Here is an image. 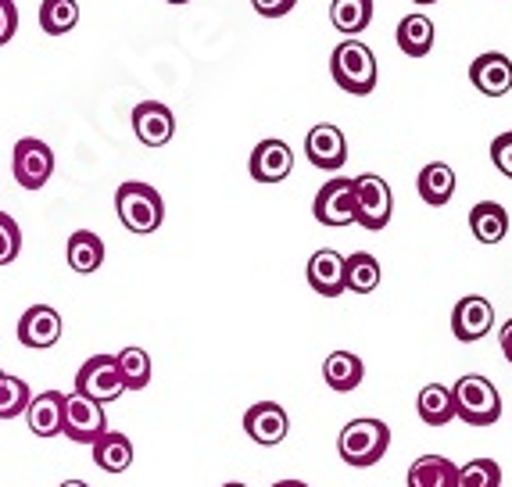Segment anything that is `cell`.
<instances>
[{"label":"cell","mask_w":512,"mask_h":487,"mask_svg":"<svg viewBox=\"0 0 512 487\" xmlns=\"http://www.w3.org/2000/svg\"><path fill=\"white\" fill-rule=\"evenodd\" d=\"M330 72H333V83L341 86L344 94H355V97L373 94L376 76H380V69H376V54L359 40H344L333 47Z\"/></svg>","instance_id":"cell-1"},{"label":"cell","mask_w":512,"mask_h":487,"mask_svg":"<svg viewBox=\"0 0 512 487\" xmlns=\"http://www.w3.org/2000/svg\"><path fill=\"white\" fill-rule=\"evenodd\" d=\"M115 212H119L122 226L129 233H140V237H147V233H154L165 223L162 194L151 183H140V180H129L115 190Z\"/></svg>","instance_id":"cell-2"},{"label":"cell","mask_w":512,"mask_h":487,"mask_svg":"<svg viewBox=\"0 0 512 487\" xmlns=\"http://www.w3.org/2000/svg\"><path fill=\"white\" fill-rule=\"evenodd\" d=\"M452 402H455V416L462 423H470V427H491L502 416V394H498V387L487 376L477 373H466L455 380Z\"/></svg>","instance_id":"cell-3"},{"label":"cell","mask_w":512,"mask_h":487,"mask_svg":"<svg viewBox=\"0 0 512 487\" xmlns=\"http://www.w3.org/2000/svg\"><path fill=\"white\" fill-rule=\"evenodd\" d=\"M387 448H391V427L373 416L351 419L337 437V452L348 466H373L384 459Z\"/></svg>","instance_id":"cell-4"},{"label":"cell","mask_w":512,"mask_h":487,"mask_svg":"<svg viewBox=\"0 0 512 487\" xmlns=\"http://www.w3.org/2000/svg\"><path fill=\"white\" fill-rule=\"evenodd\" d=\"M391 212H394V194L387 187V180H380L373 172L355 176V223L366 226L369 233H380L391 223Z\"/></svg>","instance_id":"cell-5"},{"label":"cell","mask_w":512,"mask_h":487,"mask_svg":"<svg viewBox=\"0 0 512 487\" xmlns=\"http://www.w3.org/2000/svg\"><path fill=\"white\" fill-rule=\"evenodd\" d=\"M76 394H83V398H90V402H97V405L119 402L122 394H126V387H122L115 355H94V359H86L76 373Z\"/></svg>","instance_id":"cell-6"},{"label":"cell","mask_w":512,"mask_h":487,"mask_svg":"<svg viewBox=\"0 0 512 487\" xmlns=\"http://www.w3.org/2000/svg\"><path fill=\"white\" fill-rule=\"evenodd\" d=\"M108 430V416L104 405L90 402L83 394H65V416H61V434L76 441V445H94L97 437Z\"/></svg>","instance_id":"cell-7"},{"label":"cell","mask_w":512,"mask_h":487,"mask_svg":"<svg viewBox=\"0 0 512 487\" xmlns=\"http://www.w3.org/2000/svg\"><path fill=\"white\" fill-rule=\"evenodd\" d=\"M11 172H15L18 187L26 190H40L47 187L54 172V151L43 140L36 137H22L15 144V154H11Z\"/></svg>","instance_id":"cell-8"},{"label":"cell","mask_w":512,"mask_h":487,"mask_svg":"<svg viewBox=\"0 0 512 487\" xmlns=\"http://www.w3.org/2000/svg\"><path fill=\"white\" fill-rule=\"evenodd\" d=\"M312 215H316L323 226H333V230L355 223V180H348V176L326 180L323 190L316 194Z\"/></svg>","instance_id":"cell-9"},{"label":"cell","mask_w":512,"mask_h":487,"mask_svg":"<svg viewBox=\"0 0 512 487\" xmlns=\"http://www.w3.org/2000/svg\"><path fill=\"white\" fill-rule=\"evenodd\" d=\"M491 326H495V305L480 294H466L459 305L452 308V334L455 341L462 344H473L480 337L491 334Z\"/></svg>","instance_id":"cell-10"},{"label":"cell","mask_w":512,"mask_h":487,"mask_svg":"<svg viewBox=\"0 0 512 487\" xmlns=\"http://www.w3.org/2000/svg\"><path fill=\"white\" fill-rule=\"evenodd\" d=\"M244 430H248V437L255 441V445L276 448L283 437L291 434V416H287V409L276 402H258L244 412Z\"/></svg>","instance_id":"cell-11"},{"label":"cell","mask_w":512,"mask_h":487,"mask_svg":"<svg viewBox=\"0 0 512 487\" xmlns=\"http://www.w3.org/2000/svg\"><path fill=\"white\" fill-rule=\"evenodd\" d=\"M305 154L308 162L323 172H337L344 162H348V140L333 122H319V126L308 129L305 137Z\"/></svg>","instance_id":"cell-12"},{"label":"cell","mask_w":512,"mask_h":487,"mask_svg":"<svg viewBox=\"0 0 512 487\" xmlns=\"http://www.w3.org/2000/svg\"><path fill=\"white\" fill-rule=\"evenodd\" d=\"M61 330H65V326H61L58 308H51V305H33L18 319V341L33 351L54 348V344L61 341Z\"/></svg>","instance_id":"cell-13"},{"label":"cell","mask_w":512,"mask_h":487,"mask_svg":"<svg viewBox=\"0 0 512 487\" xmlns=\"http://www.w3.org/2000/svg\"><path fill=\"white\" fill-rule=\"evenodd\" d=\"M133 133L144 147H165L176 133V115L162 101H140L133 108Z\"/></svg>","instance_id":"cell-14"},{"label":"cell","mask_w":512,"mask_h":487,"mask_svg":"<svg viewBox=\"0 0 512 487\" xmlns=\"http://www.w3.org/2000/svg\"><path fill=\"white\" fill-rule=\"evenodd\" d=\"M251 180L255 183H283L294 169V151L283 140L269 137L251 151Z\"/></svg>","instance_id":"cell-15"},{"label":"cell","mask_w":512,"mask_h":487,"mask_svg":"<svg viewBox=\"0 0 512 487\" xmlns=\"http://www.w3.org/2000/svg\"><path fill=\"white\" fill-rule=\"evenodd\" d=\"M470 83L477 86L484 97H505L512 90V61L498 51L480 54L470 65Z\"/></svg>","instance_id":"cell-16"},{"label":"cell","mask_w":512,"mask_h":487,"mask_svg":"<svg viewBox=\"0 0 512 487\" xmlns=\"http://www.w3.org/2000/svg\"><path fill=\"white\" fill-rule=\"evenodd\" d=\"M308 287L323 298L344 294V255L333 248H323L308 258Z\"/></svg>","instance_id":"cell-17"},{"label":"cell","mask_w":512,"mask_h":487,"mask_svg":"<svg viewBox=\"0 0 512 487\" xmlns=\"http://www.w3.org/2000/svg\"><path fill=\"white\" fill-rule=\"evenodd\" d=\"M61 416H65V394L61 391H43V394H33V398H29L26 423L36 437H58Z\"/></svg>","instance_id":"cell-18"},{"label":"cell","mask_w":512,"mask_h":487,"mask_svg":"<svg viewBox=\"0 0 512 487\" xmlns=\"http://www.w3.org/2000/svg\"><path fill=\"white\" fill-rule=\"evenodd\" d=\"M362 376H366V366H362V359L355 355V351H330L323 362V380L330 391L337 394H351L355 387L362 384Z\"/></svg>","instance_id":"cell-19"},{"label":"cell","mask_w":512,"mask_h":487,"mask_svg":"<svg viewBox=\"0 0 512 487\" xmlns=\"http://www.w3.org/2000/svg\"><path fill=\"white\" fill-rule=\"evenodd\" d=\"M65 258H69V269L79 276L97 273L104 265V240L94 230H76L65 244Z\"/></svg>","instance_id":"cell-20"},{"label":"cell","mask_w":512,"mask_h":487,"mask_svg":"<svg viewBox=\"0 0 512 487\" xmlns=\"http://www.w3.org/2000/svg\"><path fill=\"white\" fill-rule=\"evenodd\" d=\"M416 187H419V197H423L430 208H444L455 197V169L452 165H444V162L423 165Z\"/></svg>","instance_id":"cell-21"},{"label":"cell","mask_w":512,"mask_h":487,"mask_svg":"<svg viewBox=\"0 0 512 487\" xmlns=\"http://www.w3.org/2000/svg\"><path fill=\"white\" fill-rule=\"evenodd\" d=\"M90 448H94L97 470H104V473H126L129 466H133V441H129L126 434L104 430Z\"/></svg>","instance_id":"cell-22"},{"label":"cell","mask_w":512,"mask_h":487,"mask_svg":"<svg viewBox=\"0 0 512 487\" xmlns=\"http://www.w3.org/2000/svg\"><path fill=\"white\" fill-rule=\"evenodd\" d=\"M394 40H398L402 54H409V58H427L430 47H434V22H430V15H405L398 22Z\"/></svg>","instance_id":"cell-23"},{"label":"cell","mask_w":512,"mask_h":487,"mask_svg":"<svg viewBox=\"0 0 512 487\" xmlns=\"http://www.w3.org/2000/svg\"><path fill=\"white\" fill-rule=\"evenodd\" d=\"M470 230L480 244H498L509 233V212L495 201H480L470 208Z\"/></svg>","instance_id":"cell-24"},{"label":"cell","mask_w":512,"mask_h":487,"mask_svg":"<svg viewBox=\"0 0 512 487\" xmlns=\"http://www.w3.org/2000/svg\"><path fill=\"white\" fill-rule=\"evenodd\" d=\"M416 409H419V419H423L427 427H448V423L455 419L452 387H444V384H427L423 391H419Z\"/></svg>","instance_id":"cell-25"},{"label":"cell","mask_w":512,"mask_h":487,"mask_svg":"<svg viewBox=\"0 0 512 487\" xmlns=\"http://www.w3.org/2000/svg\"><path fill=\"white\" fill-rule=\"evenodd\" d=\"M330 22H333L337 33H344L348 40H355V36L366 33L369 22H373V0H333Z\"/></svg>","instance_id":"cell-26"},{"label":"cell","mask_w":512,"mask_h":487,"mask_svg":"<svg viewBox=\"0 0 512 487\" xmlns=\"http://www.w3.org/2000/svg\"><path fill=\"white\" fill-rule=\"evenodd\" d=\"M459 466L444 455H419L409 466V487H455Z\"/></svg>","instance_id":"cell-27"},{"label":"cell","mask_w":512,"mask_h":487,"mask_svg":"<svg viewBox=\"0 0 512 487\" xmlns=\"http://www.w3.org/2000/svg\"><path fill=\"white\" fill-rule=\"evenodd\" d=\"M380 287V262L369 251H355L344 258V291L373 294Z\"/></svg>","instance_id":"cell-28"},{"label":"cell","mask_w":512,"mask_h":487,"mask_svg":"<svg viewBox=\"0 0 512 487\" xmlns=\"http://www.w3.org/2000/svg\"><path fill=\"white\" fill-rule=\"evenodd\" d=\"M115 366H119V376H122V387L126 391H144L151 384V355L137 344H129L115 355Z\"/></svg>","instance_id":"cell-29"},{"label":"cell","mask_w":512,"mask_h":487,"mask_svg":"<svg viewBox=\"0 0 512 487\" xmlns=\"http://www.w3.org/2000/svg\"><path fill=\"white\" fill-rule=\"evenodd\" d=\"M79 26L76 0H43L40 4V29L47 36H65Z\"/></svg>","instance_id":"cell-30"},{"label":"cell","mask_w":512,"mask_h":487,"mask_svg":"<svg viewBox=\"0 0 512 487\" xmlns=\"http://www.w3.org/2000/svg\"><path fill=\"white\" fill-rule=\"evenodd\" d=\"M29 398H33V391H29L26 380H22V376H11V373H4V369H0V419L26 416Z\"/></svg>","instance_id":"cell-31"},{"label":"cell","mask_w":512,"mask_h":487,"mask_svg":"<svg viewBox=\"0 0 512 487\" xmlns=\"http://www.w3.org/2000/svg\"><path fill=\"white\" fill-rule=\"evenodd\" d=\"M455 487H502V466L495 459H473L459 466Z\"/></svg>","instance_id":"cell-32"},{"label":"cell","mask_w":512,"mask_h":487,"mask_svg":"<svg viewBox=\"0 0 512 487\" xmlns=\"http://www.w3.org/2000/svg\"><path fill=\"white\" fill-rule=\"evenodd\" d=\"M22 251V230L8 212H0V265H11Z\"/></svg>","instance_id":"cell-33"},{"label":"cell","mask_w":512,"mask_h":487,"mask_svg":"<svg viewBox=\"0 0 512 487\" xmlns=\"http://www.w3.org/2000/svg\"><path fill=\"white\" fill-rule=\"evenodd\" d=\"M491 162H495V169L502 172V176L512 180V129L509 133H498V137L491 140Z\"/></svg>","instance_id":"cell-34"},{"label":"cell","mask_w":512,"mask_h":487,"mask_svg":"<svg viewBox=\"0 0 512 487\" xmlns=\"http://www.w3.org/2000/svg\"><path fill=\"white\" fill-rule=\"evenodd\" d=\"M18 33V8L15 0H0V47L11 43Z\"/></svg>","instance_id":"cell-35"},{"label":"cell","mask_w":512,"mask_h":487,"mask_svg":"<svg viewBox=\"0 0 512 487\" xmlns=\"http://www.w3.org/2000/svg\"><path fill=\"white\" fill-rule=\"evenodd\" d=\"M251 4H255V11L262 18H283V15H291L298 0H251Z\"/></svg>","instance_id":"cell-36"},{"label":"cell","mask_w":512,"mask_h":487,"mask_svg":"<svg viewBox=\"0 0 512 487\" xmlns=\"http://www.w3.org/2000/svg\"><path fill=\"white\" fill-rule=\"evenodd\" d=\"M498 344H502V355L509 359V366H512V319L502 326V334H498Z\"/></svg>","instance_id":"cell-37"},{"label":"cell","mask_w":512,"mask_h":487,"mask_svg":"<svg viewBox=\"0 0 512 487\" xmlns=\"http://www.w3.org/2000/svg\"><path fill=\"white\" fill-rule=\"evenodd\" d=\"M273 487H308L305 480H276Z\"/></svg>","instance_id":"cell-38"},{"label":"cell","mask_w":512,"mask_h":487,"mask_svg":"<svg viewBox=\"0 0 512 487\" xmlns=\"http://www.w3.org/2000/svg\"><path fill=\"white\" fill-rule=\"evenodd\" d=\"M58 487H90L86 480H65V484H58Z\"/></svg>","instance_id":"cell-39"},{"label":"cell","mask_w":512,"mask_h":487,"mask_svg":"<svg viewBox=\"0 0 512 487\" xmlns=\"http://www.w3.org/2000/svg\"><path fill=\"white\" fill-rule=\"evenodd\" d=\"M222 487H248V484H240V480H230V484H222Z\"/></svg>","instance_id":"cell-40"},{"label":"cell","mask_w":512,"mask_h":487,"mask_svg":"<svg viewBox=\"0 0 512 487\" xmlns=\"http://www.w3.org/2000/svg\"><path fill=\"white\" fill-rule=\"evenodd\" d=\"M165 4H190V0H165Z\"/></svg>","instance_id":"cell-41"},{"label":"cell","mask_w":512,"mask_h":487,"mask_svg":"<svg viewBox=\"0 0 512 487\" xmlns=\"http://www.w3.org/2000/svg\"><path fill=\"white\" fill-rule=\"evenodd\" d=\"M412 4H437V0H412Z\"/></svg>","instance_id":"cell-42"}]
</instances>
